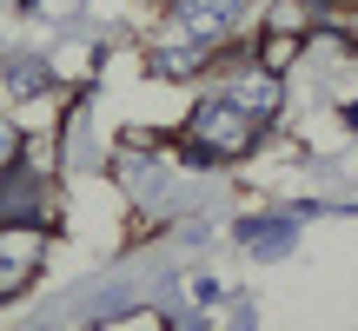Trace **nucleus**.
I'll return each instance as SVG.
<instances>
[{"label": "nucleus", "instance_id": "obj_2", "mask_svg": "<svg viewBox=\"0 0 358 331\" xmlns=\"http://www.w3.org/2000/svg\"><path fill=\"white\" fill-rule=\"evenodd\" d=\"M232 13H239V0H186L179 27H186V40H213L232 27Z\"/></svg>", "mask_w": 358, "mask_h": 331}, {"label": "nucleus", "instance_id": "obj_1", "mask_svg": "<svg viewBox=\"0 0 358 331\" xmlns=\"http://www.w3.org/2000/svg\"><path fill=\"white\" fill-rule=\"evenodd\" d=\"M192 133H199V146H213V153H239V146L252 140V119H245L239 106H206Z\"/></svg>", "mask_w": 358, "mask_h": 331}, {"label": "nucleus", "instance_id": "obj_5", "mask_svg": "<svg viewBox=\"0 0 358 331\" xmlns=\"http://www.w3.org/2000/svg\"><path fill=\"white\" fill-rule=\"evenodd\" d=\"M7 153H13V126L0 119V159H7Z\"/></svg>", "mask_w": 358, "mask_h": 331}, {"label": "nucleus", "instance_id": "obj_4", "mask_svg": "<svg viewBox=\"0 0 358 331\" xmlns=\"http://www.w3.org/2000/svg\"><path fill=\"white\" fill-rule=\"evenodd\" d=\"M40 212V186L34 179H7L0 186V219H34Z\"/></svg>", "mask_w": 358, "mask_h": 331}, {"label": "nucleus", "instance_id": "obj_3", "mask_svg": "<svg viewBox=\"0 0 358 331\" xmlns=\"http://www.w3.org/2000/svg\"><path fill=\"white\" fill-rule=\"evenodd\" d=\"M34 258H40V239L27 232V239H0V292H13V285L34 272Z\"/></svg>", "mask_w": 358, "mask_h": 331}]
</instances>
